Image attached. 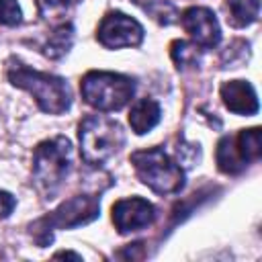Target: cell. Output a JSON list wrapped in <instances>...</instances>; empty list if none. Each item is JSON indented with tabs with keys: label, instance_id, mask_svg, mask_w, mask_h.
<instances>
[{
	"label": "cell",
	"instance_id": "17",
	"mask_svg": "<svg viewBox=\"0 0 262 262\" xmlns=\"http://www.w3.org/2000/svg\"><path fill=\"white\" fill-rule=\"evenodd\" d=\"M23 23V10L16 0H0V25L16 27Z\"/></svg>",
	"mask_w": 262,
	"mask_h": 262
},
{
	"label": "cell",
	"instance_id": "15",
	"mask_svg": "<svg viewBox=\"0 0 262 262\" xmlns=\"http://www.w3.org/2000/svg\"><path fill=\"white\" fill-rule=\"evenodd\" d=\"M170 57H172L176 70H180V72L194 70L203 61V49L194 41L176 39V41L170 43Z\"/></svg>",
	"mask_w": 262,
	"mask_h": 262
},
{
	"label": "cell",
	"instance_id": "3",
	"mask_svg": "<svg viewBox=\"0 0 262 262\" xmlns=\"http://www.w3.org/2000/svg\"><path fill=\"white\" fill-rule=\"evenodd\" d=\"M80 156L88 166L100 168L125 145L121 123L108 115H86L78 125Z\"/></svg>",
	"mask_w": 262,
	"mask_h": 262
},
{
	"label": "cell",
	"instance_id": "20",
	"mask_svg": "<svg viewBox=\"0 0 262 262\" xmlns=\"http://www.w3.org/2000/svg\"><path fill=\"white\" fill-rule=\"evenodd\" d=\"M55 258H74V260H82L80 254H74V252H57Z\"/></svg>",
	"mask_w": 262,
	"mask_h": 262
},
{
	"label": "cell",
	"instance_id": "13",
	"mask_svg": "<svg viewBox=\"0 0 262 262\" xmlns=\"http://www.w3.org/2000/svg\"><path fill=\"white\" fill-rule=\"evenodd\" d=\"M72 45H74V25L61 23L47 35V39L43 41L39 51L49 59H61L63 55H68Z\"/></svg>",
	"mask_w": 262,
	"mask_h": 262
},
{
	"label": "cell",
	"instance_id": "5",
	"mask_svg": "<svg viewBox=\"0 0 262 262\" xmlns=\"http://www.w3.org/2000/svg\"><path fill=\"white\" fill-rule=\"evenodd\" d=\"M135 80L131 76L106 70H90L80 80V92L88 106L98 113H115L125 108L135 96Z\"/></svg>",
	"mask_w": 262,
	"mask_h": 262
},
{
	"label": "cell",
	"instance_id": "6",
	"mask_svg": "<svg viewBox=\"0 0 262 262\" xmlns=\"http://www.w3.org/2000/svg\"><path fill=\"white\" fill-rule=\"evenodd\" d=\"M100 217V196L96 194H78L63 201L49 215L41 217L31 225L35 242L43 248L53 242L55 229H74L92 223Z\"/></svg>",
	"mask_w": 262,
	"mask_h": 262
},
{
	"label": "cell",
	"instance_id": "8",
	"mask_svg": "<svg viewBox=\"0 0 262 262\" xmlns=\"http://www.w3.org/2000/svg\"><path fill=\"white\" fill-rule=\"evenodd\" d=\"M143 37L145 31L141 23L121 10L106 12L96 29V41L106 49L137 47L143 43Z\"/></svg>",
	"mask_w": 262,
	"mask_h": 262
},
{
	"label": "cell",
	"instance_id": "11",
	"mask_svg": "<svg viewBox=\"0 0 262 262\" xmlns=\"http://www.w3.org/2000/svg\"><path fill=\"white\" fill-rule=\"evenodd\" d=\"M219 94H221V100H223L225 108H229L235 115L252 117L260 108L258 94H256L254 86L248 80H229V82H223L221 88H219Z\"/></svg>",
	"mask_w": 262,
	"mask_h": 262
},
{
	"label": "cell",
	"instance_id": "14",
	"mask_svg": "<svg viewBox=\"0 0 262 262\" xmlns=\"http://www.w3.org/2000/svg\"><path fill=\"white\" fill-rule=\"evenodd\" d=\"M227 23L233 29H246L260 16V0H225Z\"/></svg>",
	"mask_w": 262,
	"mask_h": 262
},
{
	"label": "cell",
	"instance_id": "9",
	"mask_svg": "<svg viewBox=\"0 0 262 262\" xmlns=\"http://www.w3.org/2000/svg\"><path fill=\"white\" fill-rule=\"evenodd\" d=\"M158 217V209L143 196L119 199L113 205V223L121 235L141 231L149 227Z\"/></svg>",
	"mask_w": 262,
	"mask_h": 262
},
{
	"label": "cell",
	"instance_id": "2",
	"mask_svg": "<svg viewBox=\"0 0 262 262\" xmlns=\"http://www.w3.org/2000/svg\"><path fill=\"white\" fill-rule=\"evenodd\" d=\"M135 176L158 194H176L186 184V170L162 145L137 149L129 156Z\"/></svg>",
	"mask_w": 262,
	"mask_h": 262
},
{
	"label": "cell",
	"instance_id": "16",
	"mask_svg": "<svg viewBox=\"0 0 262 262\" xmlns=\"http://www.w3.org/2000/svg\"><path fill=\"white\" fill-rule=\"evenodd\" d=\"M131 2L162 27H170L178 20V8L170 0H131Z\"/></svg>",
	"mask_w": 262,
	"mask_h": 262
},
{
	"label": "cell",
	"instance_id": "7",
	"mask_svg": "<svg viewBox=\"0 0 262 262\" xmlns=\"http://www.w3.org/2000/svg\"><path fill=\"white\" fill-rule=\"evenodd\" d=\"M262 156V135L260 127L239 129L235 135H223L217 141L215 162L219 172L235 176L244 172L250 164L258 162Z\"/></svg>",
	"mask_w": 262,
	"mask_h": 262
},
{
	"label": "cell",
	"instance_id": "10",
	"mask_svg": "<svg viewBox=\"0 0 262 262\" xmlns=\"http://www.w3.org/2000/svg\"><path fill=\"white\" fill-rule=\"evenodd\" d=\"M180 25L188 33L190 41H194L203 51L213 49L221 43V27L215 12L207 6H188L182 10Z\"/></svg>",
	"mask_w": 262,
	"mask_h": 262
},
{
	"label": "cell",
	"instance_id": "18",
	"mask_svg": "<svg viewBox=\"0 0 262 262\" xmlns=\"http://www.w3.org/2000/svg\"><path fill=\"white\" fill-rule=\"evenodd\" d=\"M80 0H39V8L41 12L49 14V12H59V10H68L74 4H78Z\"/></svg>",
	"mask_w": 262,
	"mask_h": 262
},
{
	"label": "cell",
	"instance_id": "12",
	"mask_svg": "<svg viewBox=\"0 0 262 262\" xmlns=\"http://www.w3.org/2000/svg\"><path fill=\"white\" fill-rule=\"evenodd\" d=\"M162 119V106L158 100L143 96L137 98L131 108H129V127L135 135H145L149 133Z\"/></svg>",
	"mask_w": 262,
	"mask_h": 262
},
{
	"label": "cell",
	"instance_id": "1",
	"mask_svg": "<svg viewBox=\"0 0 262 262\" xmlns=\"http://www.w3.org/2000/svg\"><path fill=\"white\" fill-rule=\"evenodd\" d=\"M6 78L12 86L27 90L47 115H63L72 106V90L61 76L39 72L18 57H10L6 61Z\"/></svg>",
	"mask_w": 262,
	"mask_h": 262
},
{
	"label": "cell",
	"instance_id": "4",
	"mask_svg": "<svg viewBox=\"0 0 262 262\" xmlns=\"http://www.w3.org/2000/svg\"><path fill=\"white\" fill-rule=\"evenodd\" d=\"M72 168V141L66 135H55L41 141L33 149V182L45 199H53L61 188Z\"/></svg>",
	"mask_w": 262,
	"mask_h": 262
},
{
	"label": "cell",
	"instance_id": "19",
	"mask_svg": "<svg viewBox=\"0 0 262 262\" xmlns=\"http://www.w3.org/2000/svg\"><path fill=\"white\" fill-rule=\"evenodd\" d=\"M14 207H16V199L10 192L0 190V219L10 217V213L14 211Z\"/></svg>",
	"mask_w": 262,
	"mask_h": 262
}]
</instances>
